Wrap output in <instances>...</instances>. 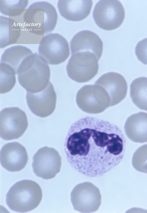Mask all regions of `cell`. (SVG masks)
Masks as SVG:
<instances>
[{
	"label": "cell",
	"instance_id": "obj_1",
	"mask_svg": "<svg viewBox=\"0 0 147 213\" xmlns=\"http://www.w3.org/2000/svg\"><path fill=\"white\" fill-rule=\"evenodd\" d=\"M125 144L123 133L117 126L86 116L71 126L64 147L71 166L79 173L93 178L103 175L120 163Z\"/></svg>",
	"mask_w": 147,
	"mask_h": 213
},
{
	"label": "cell",
	"instance_id": "obj_2",
	"mask_svg": "<svg viewBox=\"0 0 147 213\" xmlns=\"http://www.w3.org/2000/svg\"><path fill=\"white\" fill-rule=\"evenodd\" d=\"M57 19V13L53 5L41 1L32 4L26 9L21 21L30 32L44 36L54 30Z\"/></svg>",
	"mask_w": 147,
	"mask_h": 213
},
{
	"label": "cell",
	"instance_id": "obj_3",
	"mask_svg": "<svg viewBox=\"0 0 147 213\" xmlns=\"http://www.w3.org/2000/svg\"><path fill=\"white\" fill-rule=\"evenodd\" d=\"M42 198V191L39 184L31 180H24L11 187L6 194V201L12 210L24 213L36 208Z\"/></svg>",
	"mask_w": 147,
	"mask_h": 213
},
{
	"label": "cell",
	"instance_id": "obj_4",
	"mask_svg": "<svg viewBox=\"0 0 147 213\" xmlns=\"http://www.w3.org/2000/svg\"><path fill=\"white\" fill-rule=\"evenodd\" d=\"M50 69L48 64L36 53L28 65L18 74V81L27 92L36 93L41 91L49 81Z\"/></svg>",
	"mask_w": 147,
	"mask_h": 213
},
{
	"label": "cell",
	"instance_id": "obj_5",
	"mask_svg": "<svg viewBox=\"0 0 147 213\" xmlns=\"http://www.w3.org/2000/svg\"><path fill=\"white\" fill-rule=\"evenodd\" d=\"M98 60L94 54L89 52L71 54L66 67L68 76L79 83L89 81L98 73Z\"/></svg>",
	"mask_w": 147,
	"mask_h": 213
},
{
	"label": "cell",
	"instance_id": "obj_6",
	"mask_svg": "<svg viewBox=\"0 0 147 213\" xmlns=\"http://www.w3.org/2000/svg\"><path fill=\"white\" fill-rule=\"evenodd\" d=\"M76 102L82 110L92 114L101 113L111 104L110 98L106 90L95 84L81 88L77 92Z\"/></svg>",
	"mask_w": 147,
	"mask_h": 213
},
{
	"label": "cell",
	"instance_id": "obj_7",
	"mask_svg": "<svg viewBox=\"0 0 147 213\" xmlns=\"http://www.w3.org/2000/svg\"><path fill=\"white\" fill-rule=\"evenodd\" d=\"M93 19L100 28L111 30L118 28L125 16L124 8L118 0H100L96 4L93 12Z\"/></svg>",
	"mask_w": 147,
	"mask_h": 213
},
{
	"label": "cell",
	"instance_id": "obj_8",
	"mask_svg": "<svg viewBox=\"0 0 147 213\" xmlns=\"http://www.w3.org/2000/svg\"><path fill=\"white\" fill-rule=\"evenodd\" d=\"M39 57L47 64L58 65L69 57L70 51L68 43L62 36L50 33L44 36L38 48Z\"/></svg>",
	"mask_w": 147,
	"mask_h": 213
},
{
	"label": "cell",
	"instance_id": "obj_9",
	"mask_svg": "<svg viewBox=\"0 0 147 213\" xmlns=\"http://www.w3.org/2000/svg\"><path fill=\"white\" fill-rule=\"evenodd\" d=\"M101 198L98 188L88 182L77 185L71 193V200L74 209L81 213L97 211L101 205Z\"/></svg>",
	"mask_w": 147,
	"mask_h": 213
},
{
	"label": "cell",
	"instance_id": "obj_10",
	"mask_svg": "<svg viewBox=\"0 0 147 213\" xmlns=\"http://www.w3.org/2000/svg\"><path fill=\"white\" fill-rule=\"evenodd\" d=\"M28 125L25 113L18 107L6 108L0 112V136L3 139L19 138L25 132Z\"/></svg>",
	"mask_w": 147,
	"mask_h": 213
},
{
	"label": "cell",
	"instance_id": "obj_11",
	"mask_svg": "<svg viewBox=\"0 0 147 213\" xmlns=\"http://www.w3.org/2000/svg\"><path fill=\"white\" fill-rule=\"evenodd\" d=\"M61 157L53 148L45 146L39 149L33 157L32 167L36 175L48 180L54 178L60 170Z\"/></svg>",
	"mask_w": 147,
	"mask_h": 213
},
{
	"label": "cell",
	"instance_id": "obj_12",
	"mask_svg": "<svg viewBox=\"0 0 147 213\" xmlns=\"http://www.w3.org/2000/svg\"><path fill=\"white\" fill-rule=\"evenodd\" d=\"M26 98L28 106L35 115L45 117L51 114L55 110L56 95L52 83L41 91L36 93L27 92Z\"/></svg>",
	"mask_w": 147,
	"mask_h": 213
},
{
	"label": "cell",
	"instance_id": "obj_13",
	"mask_svg": "<svg viewBox=\"0 0 147 213\" xmlns=\"http://www.w3.org/2000/svg\"><path fill=\"white\" fill-rule=\"evenodd\" d=\"M28 160L26 149L18 142L7 143L1 150V164L9 171L16 172L21 170L25 167Z\"/></svg>",
	"mask_w": 147,
	"mask_h": 213
},
{
	"label": "cell",
	"instance_id": "obj_14",
	"mask_svg": "<svg viewBox=\"0 0 147 213\" xmlns=\"http://www.w3.org/2000/svg\"><path fill=\"white\" fill-rule=\"evenodd\" d=\"M95 84L101 86L106 90L110 98V107L119 103L126 95L127 83L124 77L118 73L110 72L105 74Z\"/></svg>",
	"mask_w": 147,
	"mask_h": 213
},
{
	"label": "cell",
	"instance_id": "obj_15",
	"mask_svg": "<svg viewBox=\"0 0 147 213\" xmlns=\"http://www.w3.org/2000/svg\"><path fill=\"white\" fill-rule=\"evenodd\" d=\"M71 54L79 52H89L94 54L99 60L103 49V42L98 36L89 31L78 32L70 42Z\"/></svg>",
	"mask_w": 147,
	"mask_h": 213
},
{
	"label": "cell",
	"instance_id": "obj_16",
	"mask_svg": "<svg viewBox=\"0 0 147 213\" xmlns=\"http://www.w3.org/2000/svg\"><path fill=\"white\" fill-rule=\"evenodd\" d=\"M92 0H59L57 7L61 15L65 19L73 21L83 19L89 14Z\"/></svg>",
	"mask_w": 147,
	"mask_h": 213
},
{
	"label": "cell",
	"instance_id": "obj_17",
	"mask_svg": "<svg viewBox=\"0 0 147 213\" xmlns=\"http://www.w3.org/2000/svg\"><path fill=\"white\" fill-rule=\"evenodd\" d=\"M124 128L127 136L132 141L147 142V113L140 112L131 115L126 121Z\"/></svg>",
	"mask_w": 147,
	"mask_h": 213
},
{
	"label": "cell",
	"instance_id": "obj_18",
	"mask_svg": "<svg viewBox=\"0 0 147 213\" xmlns=\"http://www.w3.org/2000/svg\"><path fill=\"white\" fill-rule=\"evenodd\" d=\"M0 48L18 44L21 34L19 22L13 18L0 16Z\"/></svg>",
	"mask_w": 147,
	"mask_h": 213
},
{
	"label": "cell",
	"instance_id": "obj_19",
	"mask_svg": "<svg viewBox=\"0 0 147 213\" xmlns=\"http://www.w3.org/2000/svg\"><path fill=\"white\" fill-rule=\"evenodd\" d=\"M33 53L27 48L20 45L12 46L6 49L3 54L1 62L9 66L18 74L25 61Z\"/></svg>",
	"mask_w": 147,
	"mask_h": 213
},
{
	"label": "cell",
	"instance_id": "obj_20",
	"mask_svg": "<svg viewBox=\"0 0 147 213\" xmlns=\"http://www.w3.org/2000/svg\"><path fill=\"white\" fill-rule=\"evenodd\" d=\"M130 96L137 107L147 111V77H139L132 82L130 85Z\"/></svg>",
	"mask_w": 147,
	"mask_h": 213
},
{
	"label": "cell",
	"instance_id": "obj_21",
	"mask_svg": "<svg viewBox=\"0 0 147 213\" xmlns=\"http://www.w3.org/2000/svg\"><path fill=\"white\" fill-rule=\"evenodd\" d=\"M28 4L26 0L0 1V11L3 14L14 18L22 15Z\"/></svg>",
	"mask_w": 147,
	"mask_h": 213
},
{
	"label": "cell",
	"instance_id": "obj_22",
	"mask_svg": "<svg viewBox=\"0 0 147 213\" xmlns=\"http://www.w3.org/2000/svg\"><path fill=\"white\" fill-rule=\"evenodd\" d=\"M0 92L1 94L10 91L16 83L15 73L7 65L0 62Z\"/></svg>",
	"mask_w": 147,
	"mask_h": 213
},
{
	"label": "cell",
	"instance_id": "obj_23",
	"mask_svg": "<svg viewBox=\"0 0 147 213\" xmlns=\"http://www.w3.org/2000/svg\"><path fill=\"white\" fill-rule=\"evenodd\" d=\"M132 164L136 170L147 173V144L139 147L132 157Z\"/></svg>",
	"mask_w": 147,
	"mask_h": 213
},
{
	"label": "cell",
	"instance_id": "obj_24",
	"mask_svg": "<svg viewBox=\"0 0 147 213\" xmlns=\"http://www.w3.org/2000/svg\"><path fill=\"white\" fill-rule=\"evenodd\" d=\"M135 52L138 59L143 64L147 65V38L138 43Z\"/></svg>",
	"mask_w": 147,
	"mask_h": 213
}]
</instances>
